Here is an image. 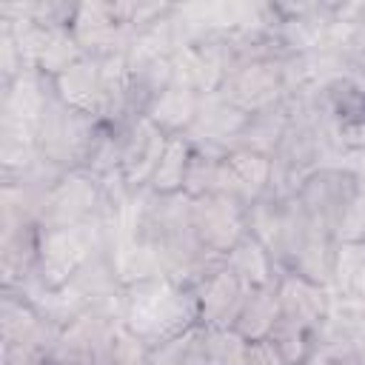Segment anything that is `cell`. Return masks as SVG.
<instances>
[{"mask_svg": "<svg viewBox=\"0 0 365 365\" xmlns=\"http://www.w3.org/2000/svg\"><path fill=\"white\" fill-rule=\"evenodd\" d=\"M120 319L154 348L191 325H200L197 294L168 277L145 279L120 291Z\"/></svg>", "mask_w": 365, "mask_h": 365, "instance_id": "6da1fadb", "label": "cell"}, {"mask_svg": "<svg viewBox=\"0 0 365 365\" xmlns=\"http://www.w3.org/2000/svg\"><path fill=\"white\" fill-rule=\"evenodd\" d=\"M100 251H103V231L97 220L71 228H40L34 279L46 291H60Z\"/></svg>", "mask_w": 365, "mask_h": 365, "instance_id": "7a4b0ae2", "label": "cell"}, {"mask_svg": "<svg viewBox=\"0 0 365 365\" xmlns=\"http://www.w3.org/2000/svg\"><path fill=\"white\" fill-rule=\"evenodd\" d=\"M362 188H365V174L356 165L325 163L299 185L297 200L319 228L336 237V228L342 225L345 214L351 211Z\"/></svg>", "mask_w": 365, "mask_h": 365, "instance_id": "3957f363", "label": "cell"}, {"mask_svg": "<svg viewBox=\"0 0 365 365\" xmlns=\"http://www.w3.org/2000/svg\"><path fill=\"white\" fill-rule=\"evenodd\" d=\"M97 125H100L97 117L68 108L54 94L46 114L37 123V151L43 160H48L51 165H57L63 171L80 168L83 157L94 140Z\"/></svg>", "mask_w": 365, "mask_h": 365, "instance_id": "277c9868", "label": "cell"}, {"mask_svg": "<svg viewBox=\"0 0 365 365\" xmlns=\"http://www.w3.org/2000/svg\"><path fill=\"white\" fill-rule=\"evenodd\" d=\"M103 202V180L86 168L66 171L40 202L37 228H71L97 220Z\"/></svg>", "mask_w": 365, "mask_h": 365, "instance_id": "5b68a950", "label": "cell"}, {"mask_svg": "<svg viewBox=\"0 0 365 365\" xmlns=\"http://www.w3.org/2000/svg\"><path fill=\"white\" fill-rule=\"evenodd\" d=\"M191 225L205 251L228 257L248 234V208L228 194H205L191 200Z\"/></svg>", "mask_w": 365, "mask_h": 365, "instance_id": "8992f818", "label": "cell"}, {"mask_svg": "<svg viewBox=\"0 0 365 365\" xmlns=\"http://www.w3.org/2000/svg\"><path fill=\"white\" fill-rule=\"evenodd\" d=\"M220 94L242 108L245 114H259L285 100V80H282V57L274 60H254L237 66L228 80L222 83Z\"/></svg>", "mask_w": 365, "mask_h": 365, "instance_id": "52a82bcc", "label": "cell"}, {"mask_svg": "<svg viewBox=\"0 0 365 365\" xmlns=\"http://www.w3.org/2000/svg\"><path fill=\"white\" fill-rule=\"evenodd\" d=\"M277 299H279V314L288 322H297L314 334L325 328V322L334 314V294L328 285L302 277L297 271H279L277 277Z\"/></svg>", "mask_w": 365, "mask_h": 365, "instance_id": "ba28073f", "label": "cell"}, {"mask_svg": "<svg viewBox=\"0 0 365 365\" xmlns=\"http://www.w3.org/2000/svg\"><path fill=\"white\" fill-rule=\"evenodd\" d=\"M168 134H163L145 114L128 117L123 123V163H120V174L125 180V185L131 191H143L148 188L163 151H165Z\"/></svg>", "mask_w": 365, "mask_h": 365, "instance_id": "9c48e42d", "label": "cell"}, {"mask_svg": "<svg viewBox=\"0 0 365 365\" xmlns=\"http://www.w3.org/2000/svg\"><path fill=\"white\" fill-rule=\"evenodd\" d=\"M68 29L88 57H108L114 51H125L134 37V31H128L117 20L111 3H77Z\"/></svg>", "mask_w": 365, "mask_h": 365, "instance_id": "30bf717a", "label": "cell"}, {"mask_svg": "<svg viewBox=\"0 0 365 365\" xmlns=\"http://www.w3.org/2000/svg\"><path fill=\"white\" fill-rule=\"evenodd\" d=\"M271 177H274L271 157L245 148H228L222 154L217 194H228L248 208L271 191Z\"/></svg>", "mask_w": 365, "mask_h": 365, "instance_id": "8fae6325", "label": "cell"}, {"mask_svg": "<svg viewBox=\"0 0 365 365\" xmlns=\"http://www.w3.org/2000/svg\"><path fill=\"white\" fill-rule=\"evenodd\" d=\"M248 285L222 262L214 268L197 288V311H200V325L202 328H234L240 308L248 297Z\"/></svg>", "mask_w": 365, "mask_h": 365, "instance_id": "7c38bea8", "label": "cell"}, {"mask_svg": "<svg viewBox=\"0 0 365 365\" xmlns=\"http://www.w3.org/2000/svg\"><path fill=\"white\" fill-rule=\"evenodd\" d=\"M251 114H245L242 108H237L234 103H228L220 91L217 94H205L200 100V111L194 125L188 128V140L191 143H202V145H217V148H231V143L237 140V134L245 128Z\"/></svg>", "mask_w": 365, "mask_h": 365, "instance_id": "4fadbf2b", "label": "cell"}, {"mask_svg": "<svg viewBox=\"0 0 365 365\" xmlns=\"http://www.w3.org/2000/svg\"><path fill=\"white\" fill-rule=\"evenodd\" d=\"M51 88L60 103L68 108L97 117L100 120V106H103V88H100V57H83L63 74L51 80Z\"/></svg>", "mask_w": 365, "mask_h": 365, "instance_id": "5bb4252c", "label": "cell"}, {"mask_svg": "<svg viewBox=\"0 0 365 365\" xmlns=\"http://www.w3.org/2000/svg\"><path fill=\"white\" fill-rule=\"evenodd\" d=\"M37 225H20L14 231H3L0 242V279L3 291H17L37 271Z\"/></svg>", "mask_w": 365, "mask_h": 365, "instance_id": "9a60e30c", "label": "cell"}, {"mask_svg": "<svg viewBox=\"0 0 365 365\" xmlns=\"http://www.w3.org/2000/svg\"><path fill=\"white\" fill-rule=\"evenodd\" d=\"M200 94L191 91V88H182V86H168L163 94H157L148 108L143 111L163 134L168 137H177V134H188V128L194 125L197 120V111H200Z\"/></svg>", "mask_w": 365, "mask_h": 365, "instance_id": "2e32d148", "label": "cell"}, {"mask_svg": "<svg viewBox=\"0 0 365 365\" xmlns=\"http://www.w3.org/2000/svg\"><path fill=\"white\" fill-rule=\"evenodd\" d=\"M225 265L248 285V288H274L277 285V277H279V265L277 259L271 257V251L254 237V234H245L225 257Z\"/></svg>", "mask_w": 365, "mask_h": 365, "instance_id": "e0dca14e", "label": "cell"}, {"mask_svg": "<svg viewBox=\"0 0 365 365\" xmlns=\"http://www.w3.org/2000/svg\"><path fill=\"white\" fill-rule=\"evenodd\" d=\"M331 294H336L348 305L365 302V242L336 240L331 265Z\"/></svg>", "mask_w": 365, "mask_h": 365, "instance_id": "ac0fdd59", "label": "cell"}, {"mask_svg": "<svg viewBox=\"0 0 365 365\" xmlns=\"http://www.w3.org/2000/svg\"><path fill=\"white\" fill-rule=\"evenodd\" d=\"M288 125H291V111H288V106L282 100L279 106H274L268 111L251 114L245 128L231 143V148H245V151H257V154L274 157V151L279 148Z\"/></svg>", "mask_w": 365, "mask_h": 365, "instance_id": "d6986e66", "label": "cell"}, {"mask_svg": "<svg viewBox=\"0 0 365 365\" xmlns=\"http://www.w3.org/2000/svg\"><path fill=\"white\" fill-rule=\"evenodd\" d=\"M282 314H279V299H277V291L274 288H251L242 308H240V317L234 322V331L245 339V342H254V339H268L274 334V328L279 325Z\"/></svg>", "mask_w": 365, "mask_h": 365, "instance_id": "ffe728a7", "label": "cell"}, {"mask_svg": "<svg viewBox=\"0 0 365 365\" xmlns=\"http://www.w3.org/2000/svg\"><path fill=\"white\" fill-rule=\"evenodd\" d=\"M191 154H194V143L185 137V134H177V137H168L165 143V151H163V160L148 182V188L154 194H180L182 185H185V171H188V163H191Z\"/></svg>", "mask_w": 365, "mask_h": 365, "instance_id": "44dd1931", "label": "cell"}, {"mask_svg": "<svg viewBox=\"0 0 365 365\" xmlns=\"http://www.w3.org/2000/svg\"><path fill=\"white\" fill-rule=\"evenodd\" d=\"M94 365H151V345H145L128 325H123V319H117L97 348Z\"/></svg>", "mask_w": 365, "mask_h": 365, "instance_id": "7402d4cb", "label": "cell"}, {"mask_svg": "<svg viewBox=\"0 0 365 365\" xmlns=\"http://www.w3.org/2000/svg\"><path fill=\"white\" fill-rule=\"evenodd\" d=\"M205 362H208V351H205L202 325H191L188 331L151 348V365H205Z\"/></svg>", "mask_w": 365, "mask_h": 365, "instance_id": "603a6c76", "label": "cell"}, {"mask_svg": "<svg viewBox=\"0 0 365 365\" xmlns=\"http://www.w3.org/2000/svg\"><path fill=\"white\" fill-rule=\"evenodd\" d=\"M222 154H225V148L194 143V154H191V163H188V171H185L182 194H188L191 200L205 197V194H217Z\"/></svg>", "mask_w": 365, "mask_h": 365, "instance_id": "cb8c5ba5", "label": "cell"}, {"mask_svg": "<svg viewBox=\"0 0 365 365\" xmlns=\"http://www.w3.org/2000/svg\"><path fill=\"white\" fill-rule=\"evenodd\" d=\"M83 57H88V54L80 48V43L74 40L71 29H68V26H60V29H51L48 43H46V48H43V54H40L34 71H40L43 77L54 80L57 74H63L66 68H71V66H74L77 60H83Z\"/></svg>", "mask_w": 365, "mask_h": 365, "instance_id": "d4e9b609", "label": "cell"}, {"mask_svg": "<svg viewBox=\"0 0 365 365\" xmlns=\"http://www.w3.org/2000/svg\"><path fill=\"white\" fill-rule=\"evenodd\" d=\"M274 339V345L279 348L285 365H305L314 354V345H317V334L297 325V322H288V319H279V325L274 328V334L268 336Z\"/></svg>", "mask_w": 365, "mask_h": 365, "instance_id": "484cf974", "label": "cell"}, {"mask_svg": "<svg viewBox=\"0 0 365 365\" xmlns=\"http://www.w3.org/2000/svg\"><path fill=\"white\" fill-rule=\"evenodd\" d=\"M245 348L248 342L234 328H205L208 359H217L222 365H245Z\"/></svg>", "mask_w": 365, "mask_h": 365, "instance_id": "4316f807", "label": "cell"}, {"mask_svg": "<svg viewBox=\"0 0 365 365\" xmlns=\"http://www.w3.org/2000/svg\"><path fill=\"white\" fill-rule=\"evenodd\" d=\"M245 365H285L274 339H254L245 348Z\"/></svg>", "mask_w": 365, "mask_h": 365, "instance_id": "83f0119b", "label": "cell"}, {"mask_svg": "<svg viewBox=\"0 0 365 365\" xmlns=\"http://www.w3.org/2000/svg\"><path fill=\"white\" fill-rule=\"evenodd\" d=\"M29 365H51V362H46V359H34V362H29Z\"/></svg>", "mask_w": 365, "mask_h": 365, "instance_id": "f1b7e54d", "label": "cell"}, {"mask_svg": "<svg viewBox=\"0 0 365 365\" xmlns=\"http://www.w3.org/2000/svg\"><path fill=\"white\" fill-rule=\"evenodd\" d=\"M208 365H222V362H217V359H208Z\"/></svg>", "mask_w": 365, "mask_h": 365, "instance_id": "f546056e", "label": "cell"}]
</instances>
